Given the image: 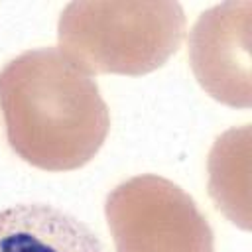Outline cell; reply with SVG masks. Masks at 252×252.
Here are the masks:
<instances>
[{"mask_svg": "<svg viewBox=\"0 0 252 252\" xmlns=\"http://www.w3.org/2000/svg\"><path fill=\"white\" fill-rule=\"evenodd\" d=\"M0 112L10 150L43 171L87 165L110 130L96 81L57 47L28 49L0 69Z\"/></svg>", "mask_w": 252, "mask_h": 252, "instance_id": "6da1fadb", "label": "cell"}, {"mask_svg": "<svg viewBox=\"0 0 252 252\" xmlns=\"http://www.w3.org/2000/svg\"><path fill=\"white\" fill-rule=\"evenodd\" d=\"M116 252H215V234L189 193L154 175L118 183L104 201Z\"/></svg>", "mask_w": 252, "mask_h": 252, "instance_id": "3957f363", "label": "cell"}, {"mask_svg": "<svg viewBox=\"0 0 252 252\" xmlns=\"http://www.w3.org/2000/svg\"><path fill=\"white\" fill-rule=\"evenodd\" d=\"M179 2L79 0L63 8L57 49L87 75L140 77L163 67L183 43Z\"/></svg>", "mask_w": 252, "mask_h": 252, "instance_id": "7a4b0ae2", "label": "cell"}, {"mask_svg": "<svg viewBox=\"0 0 252 252\" xmlns=\"http://www.w3.org/2000/svg\"><path fill=\"white\" fill-rule=\"evenodd\" d=\"M209 195L238 228L250 230V124L222 132L207 159Z\"/></svg>", "mask_w": 252, "mask_h": 252, "instance_id": "8992f818", "label": "cell"}, {"mask_svg": "<svg viewBox=\"0 0 252 252\" xmlns=\"http://www.w3.org/2000/svg\"><path fill=\"white\" fill-rule=\"evenodd\" d=\"M0 252H106V248L77 217L45 203H20L0 211Z\"/></svg>", "mask_w": 252, "mask_h": 252, "instance_id": "5b68a950", "label": "cell"}, {"mask_svg": "<svg viewBox=\"0 0 252 252\" xmlns=\"http://www.w3.org/2000/svg\"><path fill=\"white\" fill-rule=\"evenodd\" d=\"M252 0H228L205 10L189 32V63L199 87L232 108L252 104Z\"/></svg>", "mask_w": 252, "mask_h": 252, "instance_id": "277c9868", "label": "cell"}]
</instances>
